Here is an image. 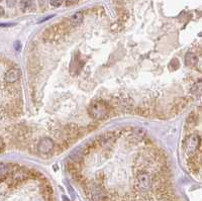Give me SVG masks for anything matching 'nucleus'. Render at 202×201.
Returning a JSON list of instances; mask_svg holds the SVG:
<instances>
[{"mask_svg": "<svg viewBox=\"0 0 202 201\" xmlns=\"http://www.w3.org/2000/svg\"><path fill=\"white\" fill-rule=\"evenodd\" d=\"M199 144H200V140H199V136L197 134H191L188 136L186 140V144H185L187 154H189V155L194 154L197 151Z\"/></svg>", "mask_w": 202, "mask_h": 201, "instance_id": "2", "label": "nucleus"}, {"mask_svg": "<svg viewBox=\"0 0 202 201\" xmlns=\"http://www.w3.org/2000/svg\"><path fill=\"white\" fill-rule=\"evenodd\" d=\"M198 63V57L193 53H187L185 56V64L187 66H194Z\"/></svg>", "mask_w": 202, "mask_h": 201, "instance_id": "8", "label": "nucleus"}, {"mask_svg": "<svg viewBox=\"0 0 202 201\" xmlns=\"http://www.w3.org/2000/svg\"><path fill=\"white\" fill-rule=\"evenodd\" d=\"M50 2H51V5L54 7H59L62 5L63 3V0H50Z\"/></svg>", "mask_w": 202, "mask_h": 201, "instance_id": "10", "label": "nucleus"}, {"mask_svg": "<svg viewBox=\"0 0 202 201\" xmlns=\"http://www.w3.org/2000/svg\"><path fill=\"white\" fill-rule=\"evenodd\" d=\"M63 201H69V199L66 196H63Z\"/></svg>", "mask_w": 202, "mask_h": 201, "instance_id": "15", "label": "nucleus"}, {"mask_svg": "<svg viewBox=\"0 0 202 201\" xmlns=\"http://www.w3.org/2000/svg\"><path fill=\"white\" fill-rule=\"evenodd\" d=\"M179 66H180L179 60L178 59H173L172 61L170 62V64H169V68H170L171 70H176L177 68H179Z\"/></svg>", "mask_w": 202, "mask_h": 201, "instance_id": "9", "label": "nucleus"}, {"mask_svg": "<svg viewBox=\"0 0 202 201\" xmlns=\"http://www.w3.org/2000/svg\"><path fill=\"white\" fill-rule=\"evenodd\" d=\"M21 77V71L19 69H10L4 75V80L6 83H14L18 81Z\"/></svg>", "mask_w": 202, "mask_h": 201, "instance_id": "4", "label": "nucleus"}, {"mask_svg": "<svg viewBox=\"0 0 202 201\" xmlns=\"http://www.w3.org/2000/svg\"><path fill=\"white\" fill-rule=\"evenodd\" d=\"M20 8L23 12L30 11L35 8V1L34 0H21Z\"/></svg>", "mask_w": 202, "mask_h": 201, "instance_id": "6", "label": "nucleus"}, {"mask_svg": "<svg viewBox=\"0 0 202 201\" xmlns=\"http://www.w3.org/2000/svg\"><path fill=\"white\" fill-rule=\"evenodd\" d=\"M69 21H70L71 26H79V24H81L83 21V13L80 11L74 13V14L70 17V20Z\"/></svg>", "mask_w": 202, "mask_h": 201, "instance_id": "5", "label": "nucleus"}, {"mask_svg": "<svg viewBox=\"0 0 202 201\" xmlns=\"http://www.w3.org/2000/svg\"><path fill=\"white\" fill-rule=\"evenodd\" d=\"M53 17V15H51V16H48V17H46V18H44V19H41V20L40 21V22H44V21H46V20H48V19H50V18H52Z\"/></svg>", "mask_w": 202, "mask_h": 201, "instance_id": "14", "label": "nucleus"}, {"mask_svg": "<svg viewBox=\"0 0 202 201\" xmlns=\"http://www.w3.org/2000/svg\"><path fill=\"white\" fill-rule=\"evenodd\" d=\"M54 142L50 137H43L38 145V152L41 154H49L54 150Z\"/></svg>", "mask_w": 202, "mask_h": 201, "instance_id": "3", "label": "nucleus"}, {"mask_svg": "<svg viewBox=\"0 0 202 201\" xmlns=\"http://www.w3.org/2000/svg\"><path fill=\"white\" fill-rule=\"evenodd\" d=\"M14 49L16 50V51H20V49H21V44H20V42L19 40H17V42H15L14 43Z\"/></svg>", "mask_w": 202, "mask_h": 201, "instance_id": "11", "label": "nucleus"}, {"mask_svg": "<svg viewBox=\"0 0 202 201\" xmlns=\"http://www.w3.org/2000/svg\"><path fill=\"white\" fill-rule=\"evenodd\" d=\"M190 93L195 96H200L202 94V80H198L196 83L193 84L190 89Z\"/></svg>", "mask_w": 202, "mask_h": 201, "instance_id": "7", "label": "nucleus"}, {"mask_svg": "<svg viewBox=\"0 0 202 201\" xmlns=\"http://www.w3.org/2000/svg\"><path fill=\"white\" fill-rule=\"evenodd\" d=\"M66 1H67V4L71 5V4H76L79 0H66Z\"/></svg>", "mask_w": 202, "mask_h": 201, "instance_id": "13", "label": "nucleus"}, {"mask_svg": "<svg viewBox=\"0 0 202 201\" xmlns=\"http://www.w3.org/2000/svg\"><path fill=\"white\" fill-rule=\"evenodd\" d=\"M108 106L103 101H95L90 104L88 112L94 119H103L108 113Z\"/></svg>", "mask_w": 202, "mask_h": 201, "instance_id": "1", "label": "nucleus"}, {"mask_svg": "<svg viewBox=\"0 0 202 201\" xmlns=\"http://www.w3.org/2000/svg\"><path fill=\"white\" fill-rule=\"evenodd\" d=\"M3 13H4V10H3V8L1 7V15H3Z\"/></svg>", "mask_w": 202, "mask_h": 201, "instance_id": "16", "label": "nucleus"}, {"mask_svg": "<svg viewBox=\"0 0 202 201\" xmlns=\"http://www.w3.org/2000/svg\"><path fill=\"white\" fill-rule=\"evenodd\" d=\"M15 1H16V0H7V5H8V6H10V7H12L13 5H14Z\"/></svg>", "mask_w": 202, "mask_h": 201, "instance_id": "12", "label": "nucleus"}]
</instances>
